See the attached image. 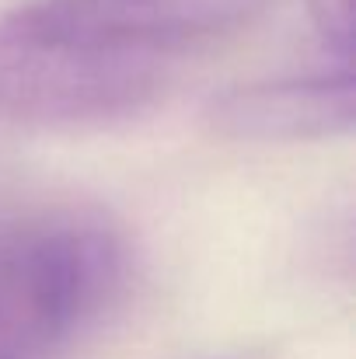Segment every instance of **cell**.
Masks as SVG:
<instances>
[{"mask_svg": "<svg viewBox=\"0 0 356 359\" xmlns=\"http://www.w3.org/2000/svg\"><path fill=\"white\" fill-rule=\"evenodd\" d=\"M126 276V238L98 210L0 217V359H60L122 297Z\"/></svg>", "mask_w": 356, "mask_h": 359, "instance_id": "obj_2", "label": "cell"}, {"mask_svg": "<svg viewBox=\"0 0 356 359\" xmlns=\"http://www.w3.org/2000/svg\"><path fill=\"white\" fill-rule=\"evenodd\" d=\"M213 126L237 140H315L353 126V70L228 91L213 102Z\"/></svg>", "mask_w": 356, "mask_h": 359, "instance_id": "obj_3", "label": "cell"}, {"mask_svg": "<svg viewBox=\"0 0 356 359\" xmlns=\"http://www.w3.org/2000/svg\"><path fill=\"white\" fill-rule=\"evenodd\" d=\"M308 14L325 56L339 70H353V0H308Z\"/></svg>", "mask_w": 356, "mask_h": 359, "instance_id": "obj_4", "label": "cell"}, {"mask_svg": "<svg viewBox=\"0 0 356 359\" xmlns=\"http://www.w3.org/2000/svg\"><path fill=\"white\" fill-rule=\"evenodd\" d=\"M265 0H32L0 18V116L98 129L147 112Z\"/></svg>", "mask_w": 356, "mask_h": 359, "instance_id": "obj_1", "label": "cell"}]
</instances>
